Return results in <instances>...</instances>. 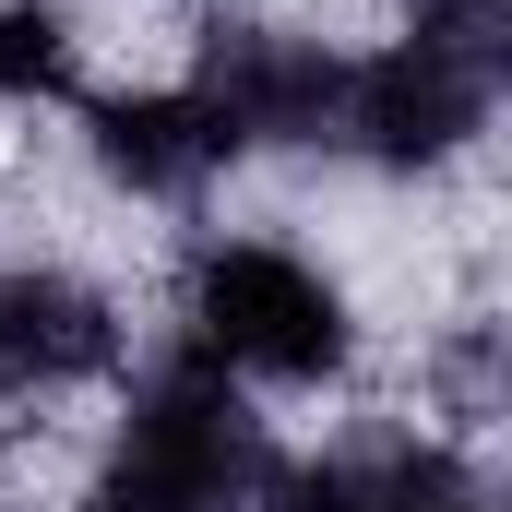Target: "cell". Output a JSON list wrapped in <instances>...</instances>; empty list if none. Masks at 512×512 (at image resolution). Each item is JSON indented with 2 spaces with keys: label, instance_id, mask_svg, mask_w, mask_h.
<instances>
[{
  "label": "cell",
  "instance_id": "cell-1",
  "mask_svg": "<svg viewBox=\"0 0 512 512\" xmlns=\"http://www.w3.org/2000/svg\"><path fill=\"white\" fill-rule=\"evenodd\" d=\"M120 429L84 465L72 512H274L286 501V441L262 429L251 382H227L203 346L120 358Z\"/></svg>",
  "mask_w": 512,
  "mask_h": 512
},
{
  "label": "cell",
  "instance_id": "cell-2",
  "mask_svg": "<svg viewBox=\"0 0 512 512\" xmlns=\"http://www.w3.org/2000/svg\"><path fill=\"white\" fill-rule=\"evenodd\" d=\"M179 346H203L227 382H346L358 370V298H346V274L310 251H286V239H203V251L179 262Z\"/></svg>",
  "mask_w": 512,
  "mask_h": 512
},
{
  "label": "cell",
  "instance_id": "cell-3",
  "mask_svg": "<svg viewBox=\"0 0 512 512\" xmlns=\"http://www.w3.org/2000/svg\"><path fill=\"white\" fill-rule=\"evenodd\" d=\"M501 108V72L489 60H453L429 36H382V48H346V108H334V155H358L370 179H453Z\"/></svg>",
  "mask_w": 512,
  "mask_h": 512
},
{
  "label": "cell",
  "instance_id": "cell-4",
  "mask_svg": "<svg viewBox=\"0 0 512 512\" xmlns=\"http://www.w3.org/2000/svg\"><path fill=\"white\" fill-rule=\"evenodd\" d=\"M179 84L239 131V155H334L346 48L322 24H286V12H203Z\"/></svg>",
  "mask_w": 512,
  "mask_h": 512
},
{
  "label": "cell",
  "instance_id": "cell-5",
  "mask_svg": "<svg viewBox=\"0 0 512 512\" xmlns=\"http://www.w3.org/2000/svg\"><path fill=\"white\" fill-rule=\"evenodd\" d=\"M131 322L120 298L72 262H0V405H60L84 382H120Z\"/></svg>",
  "mask_w": 512,
  "mask_h": 512
},
{
  "label": "cell",
  "instance_id": "cell-6",
  "mask_svg": "<svg viewBox=\"0 0 512 512\" xmlns=\"http://www.w3.org/2000/svg\"><path fill=\"white\" fill-rule=\"evenodd\" d=\"M84 167L120 191V203H155V215H191L239 155V131L215 120L191 84H120V96H84Z\"/></svg>",
  "mask_w": 512,
  "mask_h": 512
},
{
  "label": "cell",
  "instance_id": "cell-7",
  "mask_svg": "<svg viewBox=\"0 0 512 512\" xmlns=\"http://www.w3.org/2000/svg\"><path fill=\"white\" fill-rule=\"evenodd\" d=\"M274 512H501L489 465L441 429H382L346 453H286V501Z\"/></svg>",
  "mask_w": 512,
  "mask_h": 512
}]
</instances>
